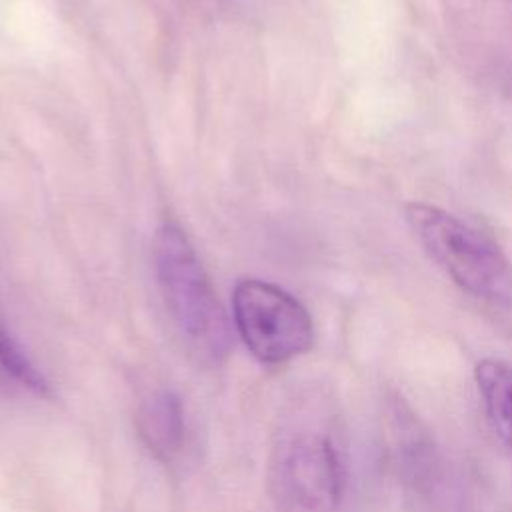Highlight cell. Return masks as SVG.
<instances>
[{
	"label": "cell",
	"instance_id": "obj_1",
	"mask_svg": "<svg viewBox=\"0 0 512 512\" xmlns=\"http://www.w3.org/2000/svg\"><path fill=\"white\" fill-rule=\"evenodd\" d=\"M152 254L164 304L188 352L202 364H220L230 352L228 318L186 232L164 222Z\"/></svg>",
	"mask_w": 512,
	"mask_h": 512
},
{
	"label": "cell",
	"instance_id": "obj_2",
	"mask_svg": "<svg viewBox=\"0 0 512 512\" xmlns=\"http://www.w3.org/2000/svg\"><path fill=\"white\" fill-rule=\"evenodd\" d=\"M404 214L426 254L464 292L492 302L512 296V264L488 236L438 206L410 202Z\"/></svg>",
	"mask_w": 512,
	"mask_h": 512
},
{
	"label": "cell",
	"instance_id": "obj_3",
	"mask_svg": "<svg viewBox=\"0 0 512 512\" xmlns=\"http://www.w3.org/2000/svg\"><path fill=\"white\" fill-rule=\"evenodd\" d=\"M234 326L246 348L264 364H284L314 344L306 306L276 284L244 278L232 294Z\"/></svg>",
	"mask_w": 512,
	"mask_h": 512
},
{
	"label": "cell",
	"instance_id": "obj_4",
	"mask_svg": "<svg viewBox=\"0 0 512 512\" xmlns=\"http://www.w3.org/2000/svg\"><path fill=\"white\" fill-rule=\"evenodd\" d=\"M276 470L284 496L306 512H330L344 494V462L326 434L302 432L286 440Z\"/></svg>",
	"mask_w": 512,
	"mask_h": 512
},
{
	"label": "cell",
	"instance_id": "obj_5",
	"mask_svg": "<svg viewBox=\"0 0 512 512\" xmlns=\"http://www.w3.org/2000/svg\"><path fill=\"white\" fill-rule=\"evenodd\" d=\"M136 428L154 458L172 462L180 454L186 436L184 404L180 396L166 388L148 396L136 414Z\"/></svg>",
	"mask_w": 512,
	"mask_h": 512
},
{
	"label": "cell",
	"instance_id": "obj_6",
	"mask_svg": "<svg viewBox=\"0 0 512 512\" xmlns=\"http://www.w3.org/2000/svg\"><path fill=\"white\" fill-rule=\"evenodd\" d=\"M490 428L512 454V366L500 358H482L474 366Z\"/></svg>",
	"mask_w": 512,
	"mask_h": 512
},
{
	"label": "cell",
	"instance_id": "obj_7",
	"mask_svg": "<svg viewBox=\"0 0 512 512\" xmlns=\"http://www.w3.org/2000/svg\"><path fill=\"white\" fill-rule=\"evenodd\" d=\"M0 382L12 388L26 390L34 396L46 398L52 394L48 380L34 366L20 342L0 320Z\"/></svg>",
	"mask_w": 512,
	"mask_h": 512
}]
</instances>
